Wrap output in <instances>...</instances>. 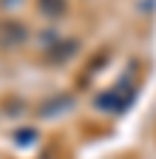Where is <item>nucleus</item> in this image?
Listing matches in <instances>:
<instances>
[{"label": "nucleus", "instance_id": "f257e3e1", "mask_svg": "<svg viewBox=\"0 0 156 159\" xmlns=\"http://www.w3.org/2000/svg\"><path fill=\"white\" fill-rule=\"evenodd\" d=\"M40 9L46 14H60L65 9V3H63V0H40Z\"/></svg>", "mask_w": 156, "mask_h": 159}]
</instances>
